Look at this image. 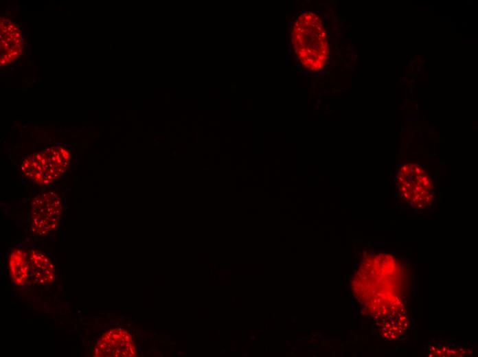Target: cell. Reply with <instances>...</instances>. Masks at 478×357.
Segmentation results:
<instances>
[{"label": "cell", "mask_w": 478, "mask_h": 357, "mask_svg": "<svg viewBox=\"0 0 478 357\" xmlns=\"http://www.w3.org/2000/svg\"><path fill=\"white\" fill-rule=\"evenodd\" d=\"M286 60H289V56H286Z\"/></svg>", "instance_id": "6"}, {"label": "cell", "mask_w": 478, "mask_h": 357, "mask_svg": "<svg viewBox=\"0 0 478 357\" xmlns=\"http://www.w3.org/2000/svg\"><path fill=\"white\" fill-rule=\"evenodd\" d=\"M70 163V155L62 148L34 154L21 165V172L32 181L49 185L60 177Z\"/></svg>", "instance_id": "1"}, {"label": "cell", "mask_w": 478, "mask_h": 357, "mask_svg": "<svg viewBox=\"0 0 478 357\" xmlns=\"http://www.w3.org/2000/svg\"><path fill=\"white\" fill-rule=\"evenodd\" d=\"M30 279L36 285L44 286L56 277L55 266L51 258L39 250L29 251Z\"/></svg>", "instance_id": "4"}, {"label": "cell", "mask_w": 478, "mask_h": 357, "mask_svg": "<svg viewBox=\"0 0 478 357\" xmlns=\"http://www.w3.org/2000/svg\"><path fill=\"white\" fill-rule=\"evenodd\" d=\"M299 66H300V65H299V64H297V67H299Z\"/></svg>", "instance_id": "7"}, {"label": "cell", "mask_w": 478, "mask_h": 357, "mask_svg": "<svg viewBox=\"0 0 478 357\" xmlns=\"http://www.w3.org/2000/svg\"><path fill=\"white\" fill-rule=\"evenodd\" d=\"M135 347L131 336L123 329H112L105 332L95 348V356H134Z\"/></svg>", "instance_id": "3"}, {"label": "cell", "mask_w": 478, "mask_h": 357, "mask_svg": "<svg viewBox=\"0 0 478 357\" xmlns=\"http://www.w3.org/2000/svg\"><path fill=\"white\" fill-rule=\"evenodd\" d=\"M29 251L15 249L8 257V271L12 281L18 286L27 284L30 279Z\"/></svg>", "instance_id": "5"}, {"label": "cell", "mask_w": 478, "mask_h": 357, "mask_svg": "<svg viewBox=\"0 0 478 357\" xmlns=\"http://www.w3.org/2000/svg\"><path fill=\"white\" fill-rule=\"evenodd\" d=\"M63 214L61 198L54 192L38 194L32 202L31 227L38 235H46L56 229Z\"/></svg>", "instance_id": "2"}]
</instances>
